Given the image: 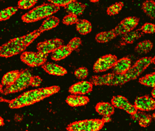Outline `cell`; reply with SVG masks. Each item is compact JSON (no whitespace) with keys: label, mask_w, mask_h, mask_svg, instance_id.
Masks as SVG:
<instances>
[{"label":"cell","mask_w":155,"mask_h":131,"mask_svg":"<svg viewBox=\"0 0 155 131\" xmlns=\"http://www.w3.org/2000/svg\"><path fill=\"white\" fill-rule=\"evenodd\" d=\"M59 90V86H53L28 91L12 101L9 106L16 109L30 105L58 92Z\"/></svg>","instance_id":"cell-1"},{"label":"cell","mask_w":155,"mask_h":131,"mask_svg":"<svg viewBox=\"0 0 155 131\" xmlns=\"http://www.w3.org/2000/svg\"><path fill=\"white\" fill-rule=\"evenodd\" d=\"M59 6L52 3L46 4L38 6L24 15L22 20L26 22H36L48 17L59 10Z\"/></svg>","instance_id":"cell-2"},{"label":"cell","mask_w":155,"mask_h":131,"mask_svg":"<svg viewBox=\"0 0 155 131\" xmlns=\"http://www.w3.org/2000/svg\"><path fill=\"white\" fill-rule=\"evenodd\" d=\"M125 73H108L102 76H97L91 79V82L95 85L117 86L122 85L128 82Z\"/></svg>","instance_id":"cell-3"},{"label":"cell","mask_w":155,"mask_h":131,"mask_svg":"<svg viewBox=\"0 0 155 131\" xmlns=\"http://www.w3.org/2000/svg\"><path fill=\"white\" fill-rule=\"evenodd\" d=\"M28 46L24 36L15 38L0 47V56H13L23 52Z\"/></svg>","instance_id":"cell-4"},{"label":"cell","mask_w":155,"mask_h":131,"mask_svg":"<svg viewBox=\"0 0 155 131\" xmlns=\"http://www.w3.org/2000/svg\"><path fill=\"white\" fill-rule=\"evenodd\" d=\"M32 76L31 73L28 70H25L20 73L18 77L15 82L7 86L3 93L5 94L13 93L20 92L30 85Z\"/></svg>","instance_id":"cell-5"},{"label":"cell","mask_w":155,"mask_h":131,"mask_svg":"<svg viewBox=\"0 0 155 131\" xmlns=\"http://www.w3.org/2000/svg\"><path fill=\"white\" fill-rule=\"evenodd\" d=\"M103 120L91 119L72 123L68 126V130L73 131H95L100 130L104 125Z\"/></svg>","instance_id":"cell-6"},{"label":"cell","mask_w":155,"mask_h":131,"mask_svg":"<svg viewBox=\"0 0 155 131\" xmlns=\"http://www.w3.org/2000/svg\"><path fill=\"white\" fill-rule=\"evenodd\" d=\"M152 62L151 57H145L136 62L135 64L125 73L129 81L136 79Z\"/></svg>","instance_id":"cell-7"},{"label":"cell","mask_w":155,"mask_h":131,"mask_svg":"<svg viewBox=\"0 0 155 131\" xmlns=\"http://www.w3.org/2000/svg\"><path fill=\"white\" fill-rule=\"evenodd\" d=\"M47 58V55L40 52L37 53L25 52L21 55V60L31 66H37L44 64Z\"/></svg>","instance_id":"cell-8"},{"label":"cell","mask_w":155,"mask_h":131,"mask_svg":"<svg viewBox=\"0 0 155 131\" xmlns=\"http://www.w3.org/2000/svg\"><path fill=\"white\" fill-rule=\"evenodd\" d=\"M139 22V19L135 16L127 17L122 20L114 29L117 35H124L134 30Z\"/></svg>","instance_id":"cell-9"},{"label":"cell","mask_w":155,"mask_h":131,"mask_svg":"<svg viewBox=\"0 0 155 131\" xmlns=\"http://www.w3.org/2000/svg\"><path fill=\"white\" fill-rule=\"evenodd\" d=\"M117 61V57L112 55H108L100 58L93 67L96 72H105L113 67Z\"/></svg>","instance_id":"cell-10"},{"label":"cell","mask_w":155,"mask_h":131,"mask_svg":"<svg viewBox=\"0 0 155 131\" xmlns=\"http://www.w3.org/2000/svg\"><path fill=\"white\" fill-rule=\"evenodd\" d=\"M112 105L117 108L123 109L130 114L133 115L137 112L135 106L130 104L124 96H117L111 100Z\"/></svg>","instance_id":"cell-11"},{"label":"cell","mask_w":155,"mask_h":131,"mask_svg":"<svg viewBox=\"0 0 155 131\" xmlns=\"http://www.w3.org/2000/svg\"><path fill=\"white\" fill-rule=\"evenodd\" d=\"M63 41L60 39H51L40 43L38 45V49L39 52L48 55L49 53L53 52L58 47L63 45Z\"/></svg>","instance_id":"cell-12"},{"label":"cell","mask_w":155,"mask_h":131,"mask_svg":"<svg viewBox=\"0 0 155 131\" xmlns=\"http://www.w3.org/2000/svg\"><path fill=\"white\" fill-rule=\"evenodd\" d=\"M135 106L140 111H151L155 109V101L149 96H140L135 100Z\"/></svg>","instance_id":"cell-13"},{"label":"cell","mask_w":155,"mask_h":131,"mask_svg":"<svg viewBox=\"0 0 155 131\" xmlns=\"http://www.w3.org/2000/svg\"><path fill=\"white\" fill-rule=\"evenodd\" d=\"M92 89V84L87 81H82L73 85L70 88L69 92L75 95H84L88 93Z\"/></svg>","instance_id":"cell-14"},{"label":"cell","mask_w":155,"mask_h":131,"mask_svg":"<svg viewBox=\"0 0 155 131\" xmlns=\"http://www.w3.org/2000/svg\"><path fill=\"white\" fill-rule=\"evenodd\" d=\"M131 60L124 57L117 61L113 67V71L116 73H125L131 67Z\"/></svg>","instance_id":"cell-15"},{"label":"cell","mask_w":155,"mask_h":131,"mask_svg":"<svg viewBox=\"0 0 155 131\" xmlns=\"http://www.w3.org/2000/svg\"><path fill=\"white\" fill-rule=\"evenodd\" d=\"M43 67L47 72L53 75L61 76L67 73V71L65 68L53 63H45Z\"/></svg>","instance_id":"cell-16"},{"label":"cell","mask_w":155,"mask_h":131,"mask_svg":"<svg viewBox=\"0 0 155 131\" xmlns=\"http://www.w3.org/2000/svg\"><path fill=\"white\" fill-rule=\"evenodd\" d=\"M71 51L68 45H61L52 52L51 58L55 61H60L69 55Z\"/></svg>","instance_id":"cell-17"},{"label":"cell","mask_w":155,"mask_h":131,"mask_svg":"<svg viewBox=\"0 0 155 131\" xmlns=\"http://www.w3.org/2000/svg\"><path fill=\"white\" fill-rule=\"evenodd\" d=\"M89 101V100L87 96L81 95L70 96L67 99L68 104L74 107L85 105L88 103Z\"/></svg>","instance_id":"cell-18"},{"label":"cell","mask_w":155,"mask_h":131,"mask_svg":"<svg viewBox=\"0 0 155 131\" xmlns=\"http://www.w3.org/2000/svg\"><path fill=\"white\" fill-rule=\"evenodd\" d=\"M66 11L70 14L77 15H81L84 12L85 6L82 4L73 1L66 5Z\"/></svg>","instance_id":"cell-19"},{"label":"cell","mask_w":155,"mask_h":131,"mask_svg":"<svg viewBox=\"0 0 155 131\" xmlns=\"http://www.w3.org/2000/svg\"><path fill=\"white\" fill-rule=\"evenodd\" d=\"M143 33L139 30L130 31L125 34L123 35V37L121 39V42L124 44H130L134 42L135 41L141 37Z\"/></svg>","instance_id":"cell-20"},{"label":"cell","mask_w":155,"mask_h":131,"mask_svg":"<svg viewBox=\"0 0 155 131\" xmlns=\"http://www.w3.org/2000/svg\"><path fill=\"white\" fill-rule=\"evenodd\" d=\"M97 113L103 116H110L114 112L113 105L107 102H101L96 106Z\"/></svg>","instance_id":"cell-21"},{"label":"cell","mask_w":155,"mask_h":131,"mask_svg":"<svg viewBox=\"0 0 155 131\" xmlns=\"http://www.w3.org/2000/svg\"><path fill=\"white\" fill-rule=\"evenodd\" d=\"M141 8L149 17L155 19V2L153 0H147L143 2Z\"/></svg>","instance_id":"cell-22"},{"label":"cell","mask_w":155,"mask_h":131,"mask_svg":"<svg viewBox=\"0 0 155 131\" xmlns=\"http://www.w3.org/2000/svg\"><path fill=\"white\" fill-rule=\"evenodd\" d=\"M132 115L134 119L138 121L139 123L141 126H147L151 123L150 116L144 113L137 112Z\"/></svg>","instance_id":"cell-23"},{"label":"cell","mask_w":155,"mask_h":131,"mask_svg":"<svg viewBox=\"0 0 155 131\" xmlns=\"http://www.w3.org/2000/svg\"><path fill=\"white\" fill-rule=\"evenodd\" d=\"M153 43L149 40H145L139 43L135 47L136 52L139 54H144L151 51Z\"/></svg>","instance_id":"cell-24"},{"label":"cell","mask_w":155,"mask_h":131,"mask_svg":"<svg viewBox=\"0 0 155 131\" xmlns=\"http://www.w3.org/2000/svg\"><path fill=\"white\" fill-rule=\"evenodd\" d=\"M59 22V20L57 17L51 16L48 17L43 22L39 30L41 32L50 30L57 26Z\"/></svg>","instance_id":"cell-25"},{"label":"cell","mask_w":155,"mask_h":131,"mask_svg":"<svg viewBox=\"0 0 155 131\" xmlns=\"http://www.w3.org/2000/svg\"><path fill=\"white\" fill-rule=\"evenodd\" d=\"M18 71H11L6 73L2 79V84L4 86H9L15 82L19 75Z\"/></svg>","instance_id":"cell-26"},{"label":"cell","mask_w":155,"mask_h":131,"mask_svg":"<svg viewBox=\"0 0 155 131\" xmlns=\"http://www.w3.org/2000/svg\"><path fill=\"white\" fill-rule=\"evenodd\" d=\"M117 36L114 30L102 32L96 36V40L99 42L106 43L111 41Z\"/></svg>","instance_id":"cell-27"},{"label":"cell","mask_w":155,"mask_h":131,"mask_svg":"<svg viewBox=\"0 0 155 131\" xmlns=\"http://www.w3.org/2000/svg\"><path fill=\"white\" fill-rule=\"evenodd\" d=\"M91 24L87 20H80L77 22V30L81 34L85 35L91 31Z\"/></svg>","instance_id":"cell-28"},{"label":"cell","mask_w":155,"mask_h":131,"mask_svg":"<svg viewBox=\"0 0 155 131\" xmlns=\"http://www.w3.org/2000/svg\"><path fill=\"white\" fill-rule=\"evenodd\" d=\"M140 83L149 87H155V72L148 74L139 79Z\"/></svg>","instance_id":"cell-29"},{"label":"cell","mask_w":155,"mask_h":131,"mask_svg":"<svg viewBox=\"0 0 155 131\" xmlns=\"http://www.w3.org/2000/svg\"><path fill=\"white\" fill-rule=\"evenodd\" d=\"M17 8L14 7H8L0 12V21H4L9 19L11 16L17 12Z\"/></svg>","instance_id":"cell-30"},{"label":"cell","mask_w":155,"mask_h":131,"mask_svg":"<svg viewBox=\"0 0 155 131\" xmlns=\"http://www.w3.org/2000/svg\"><path fill=\"white\" fill-rule=\"evenodd\" d=\"M123 6V3L121 2L116 3L110 6L108 9V13L110 15H114L118 13Z\"/></svg>","instance_id":"cell-31"},{"label":"cell","mask_w":155,"mask_h":131,"mask_svg":"<svg viewBox=\"0 0 155 131\" xmlns=\"http://www.w3.org/2000/svg\"><path fill=\"white\" fill-rule=\"evenodd\" d=\"M140 30L145 33H154L155 32V24L151 23H146L141 26Z\"/></svg>","instance_id":"cell-32"},{"label":"cell","mask_w":155,"mask_h":131,"mask_svg":"<svg viewBox=\"0 0 155 131\" xmlns=\"http://www.w3.org/2000/svg\"><path fill=\"white\" fill-rule=\"evenodd\" d=\"M38 0H21L18 4L19 7L21 9H28L32 7Z\"/></svg>","instance_id":"cell-33"},{"label":"cell","mask_w":155,"mask_h":131,"mask_svg":"<svg viewBox=\"0 0 155 131\" xmlns=\"http://www.w3.org/2000/svg\"><path fill=\"white\" fill-rule=\"evenodd\" d=\"M75 75L79 79H85L88 75V71L85 67H81L77 69L75 72Z\"/></svg>","instance_id":"cell-34"},{"label":"cell","mask_w":155,"mask_h":131,"mask_svg":"<svg viewBox=\"0 0 155 131\" xmlns=\"http://www.w3.org/2000/svg\"><path fill=\"white\" fill-rule=\"evenodd\" d=\"M81 43V41L80 38L75 37L69 42L68 46L72 51V50H76V49L78 48Z\"/></svg>","instance_id":"cell-35"},{"label":"cell","mask_w":155,"mask_h":131,"mask_svg":"<svg viewBox=\"0 0 155 131\" xmlns=\"http://www.w3.org/2000/svg\"><path fill=\"white\" fill-rule=\"evenodd\" d=\"M78 21L77 16L72 14L68 15L65 16L63 20V23L68 25L73 24L77 22Z\"/></svg>","instance_id":"cell-36"},{"label":"cell","mask_w":155,"mask_h":131,"mask_svg":"<svg viewBox=\"0 0 155 131\" xmlns=\"http://www.w3.org/2000/svg\"><path fill=\"white\" fill-rule=\"evenodd\" d=\"M51 3L58 6H64L74 0H48Z\"/></svg>","instance_id":"cell-37"},{"label":"cell","mask_w":155,"mask_h":131,"mask_svg":"<svg viewBox=\"0 0 155 131\" xmlns=\"http://www.w3.org/2000/svg\"><path fill=\"white\" fill-rule=\"evenodd\" d=\"M41 82H42V80L41 79L40 77L38 76H34V77H32L31 85L34 87H38L40 85Z\"/></svg>","instance_id":"cell-38"},{"label":"cell","mask_w":155,"mask_h":131,"mask_svg":"<svg viewBox=\"0 0 155 131\" xmlns=\"http://www.w3.org/2000/svg\"><path fill=\"white\" fill-rule=\"evenodd\" d=\"M110 120V116H104V118H103V121H104V123L105 122H109Z\"/></svg>","instance_id":"cell-39"},{"label":"cell","mask_w":155,"mask_h":131,"mask_svg":"<svg viewBox=\"0 0 155 131\" xmlns=\"http://www.w3.org/2000/svg\"><path fill=\"white\" fill-rule=\"evenodd\" d=\"M151 95H152V96L155 98V87H154V88L152 89Z\"/></svg>","instance_id":"cell-40"},{"label":"cell","mask_w":155,"mask_h":131,"mask_svg":"<svg viewBox=\"0 0 155 131\" xmlns=\"http://www.w3.org/2000/svg\"><path fill=\"white\" fill-rule=\"evenodd\" d=\"M4 124V122H3V119L0 116V126L3 125Z\"/></svg>","instance_id":"cell-41"},{"label":"cell","mask_w":155,"mask_h":131,"mask_svg":"<svg viewBox=\"0 0 155 131\" xmlns=\"http://www.w3.org/2000/svg\"><path fill=\"white\" fill-rule=\"evenodd\" d=\"M2 91V87L1 85L0 84V93Z\"/></svg>","instance_id":"cell-42"},{"label":"cell","mask_w":155,"mask_h":131,"mask_svg":"<svg viewBox=\"0 0 155 131\" xmlns=\"http://www.w3.org/2000/svg\"><path fill=\"white\" fill-rule=\"evenodd\" d=\"M152 62L155 64V56H154V58L152 59Z\"/></svg>","instance_id":"cell-43"},{"label":"cell","mask_w":155,"mask_h":131,"mask_svg":"<svg viewBox=\"0 0 155 131\" xmlns=\"http://www.w3.org/2000/svg\"><path fill=\"white\" fill-rule=\"evenodd\" d=\"M91 1L92 2H97V1H98L99 0H91Z\"/></svg>","instance_id":"cell-44"},{"label":"cell","mask_w":155,"mask_h":131,"mask_svg":"<svg viewBox=\"0 0 155 131\" xmlns=\"http://www.w3.org/2000/svg\"><path fill=\"white\" fill-rule=\"evenodd\" d=\"M153 117H154V118H155V113H154L153 114Z\"/></svg>","instance_id":"cell-45"},{"label":"cell","mask_w":155,"mask_h":131,"mask_svg":"<svg viewBox=\"0 0 155 131\" xmlns=\"http://www.w3.org/2000/svg\"></svg>","instance_id":"cell-46"}]
</instances>
